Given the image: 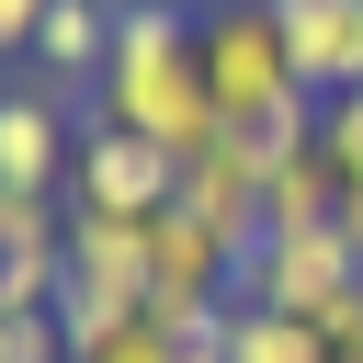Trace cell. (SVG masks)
<instances>
[{"mask_svg": "<svg viewBox=\"0 0 363 363\" xmlns=\"http://www.w3.org/2000/svg\"><path fill=\"white\" fill-rule=\"evenodd\" d=\"M204 91H216V113H227L261 159H284V147L318 136V102H306V79H295V45H284L272 0H216V11H204Z\"/></svg>", "mask_w": 363, "mask_h": 363, "instance_id": "obj_2", "label": "cell"}, {"mask_svg": "<svg viewBox=\"0 0 363 363\" xmlns=\"http://www.w3.org/2000/svg\"><path fill=\"white\" fill-rule=\"evenodd\" d=\"M318 159H329V227L363 250V91L318 102Z\"/></svg>", "mask_w": 363, "mask_h": 363, "instance_id": "obj_10", "label": "cell"}, {"mask_svg": "<svg viewBox=\"0 0 363 363\" xmlns=\"http://www.w3.org/2000/svg\"><path fill=\"white\" fill-rule=\"evenodd\" d=\"M261 227H272V238H284V227H329V159H318V136L272 159V182H261Z\"/></svg>", "mask_w": 363, "mask_h": 363, "instance_id": "obj_12", "label": "cell"}, {"mask_svg": "<svg viewBox=\"0 0 363 363\" xmlns=\"http://www.w3.org/2000/svg\"><path fill=\"white\" fill-rule=\"evenodd\" d=\"M182 193V159L170 147H147V136H125V125H79V170H68V204H102V216H159Z\"/></svg>", "mask_w": 363, "mask_h": 363, "instance_id": "obj_6", "label": "cell"}, {"mask_svg": "<svg viewBox=\"0 0 363 363\" xmlns=\"http://www.w3.org/2000/svg\"><path fill=\"white\" fill-rule=\"evenodd\" d=\"M113 11H125V0H45L34 57H45L57 79H102V57H113Z\"/></svg>", "mask_w": 363, "mask_h": 363, "instance_id": "obj_9", "label": "cell"}, {"mask_svg": "<svg viewBox=\"0 0 363 363\" xmlns=\"http://www.w3.org/2000/svg\"><path fill=\"white\" fill-rule=\"evenodd\" d=\"M261 182H272V159H261L238 125H216V136L182 159V193H170V204H193V216H204V227L238 250V272H250V250L272 238V227H261Z\"/></svg>", "mask_w": 363, "mask_h": 363, "instance_id": "obj_4", "label": "cell"}, {"mask_svg": "<svg viewBox=\"0 0 363 363\" xmlns=\"http://www.w3.org/2000/svg\"><path fill=\"white\" fill-rule=\"evenodd\" d=\"M272 23H284V45H295L306 102L363 91V0H272Z\"/></svg>", "mask_w": 363, "mask_h": 363, "instance_id": "obj_7", "label": "cell"}, {"mask_svg": "<svg viewBox=\"0 0 363 363\" xmlns=\"http://www.w3.org/2000/svg\"><path fill=\"white\" fill-rule=\"evenodd\" d=\"M91 113L125 125V136H147V147H170V159H193V147L227 125L216 91H204V11H182V0H125V11H113V57H102V79H91Z\"/></svg>", "mask_w": 363, "mask_h": 363, "instance_id": "obj_1", "label": "cell"}, {"mask_svg": "<svg viewBox=\"0 0 363 363\" xmlns=\"http://www.w3.org/2000/svg\"><path fill=\"white\" fill-rule=\"evenodd\" d=\"M34 23H45V0H0V57H11V45H34Z\"/></svg>", "mask_w": 363, "mask_h": 363, "instance_id": "obj_14", "label": "cell"}, {"mask_svg": "<svg viewBox=\"0 0 363 363\" xmlns=\"http://www.w3.org/2000/svg\"><path fill=\"white\" fill-rule=\"evenodd\" d=\"M238 295H250V306H284V318H318V329H329V318L363 295V250H352L340 227H284V238H261V250H250Z\"/></svg>", "mask_w": 363, "mask_h": 363, "instance_id": "obj_3", "label": "cell"}, {"mask_svg": "<svg viewBox=\"0 0 363 363\" xmlns=\"http://www.w3.org/2000/svg\"><path fill=\"white\" fill-rule=\"evenodd\" d=\"M227 363H329V329L238 295V306H227Z\"/></svg>", "mask_w": 363, "mask_h": 363, "instance_id": "obj_11", "label": "cell"}, {"mask_svg": "<svg viewBox=\"0 0 363 363\" xmlns=\"http://www.w3.org/2000/svg\"><path fill=\"white\" fill-rule=\"evenodd\" d=\"M147 306H170V318L238 306V250H227L193 204H159V216H147Z\"/></svg>", "mask_w": 363, "mask_h": 363, "instance_id": "obj_5", "label": "cell"}, {"mask_svg": "<svg viewBox=\"0 0 363 363\" xmlns=\"http://www.w3.org/2000/svg\"><path fill=\"white\" fill-rule=\"evenodd\" d=\"M0 363H68V329H57V306H45V318H11V306H0Z\"/></svg>", "mask_w": 363, "mask_h": 363, "instance_id": "obj_13", "label": "cell"}, {"mask_svg": "<svg viewBox=\"0 0 363 363\" xmlns=\"http://www.w3.org/2000/svg\"><path fill=\"white\" fill-rule=\"evenodd\" d=\"M68 102L57 91H0V193H68Z\"/></svg>", "mask_w": 363, "mask_h": 363, "instance_id": "obj_8", "label": "cell"}]
</instances>
